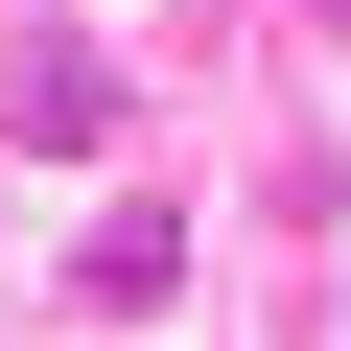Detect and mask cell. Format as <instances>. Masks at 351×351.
Segmentation results:
<instances>
[{
	"instance_id": "6da1fadb",
	"label": "cell",
	"mask_w": 351,
	"mask_h": 351,
	"mask_svg": "<svg viewBox=\"0 0 351 351\" xmlns=\"http://www.w3.org/2000/svg\"><path fill=\"white\" fill-rule=\"evenodd\" d=\"M164 281H188V211H94V234H71V304H94V328H141Z\"/></svg>"
},
{
	"instance_id": "7a4b0ae2",
	"label": "cell",
	"mask_w": 351,
	"mask_h": 351,
	"mask_svg": "<svg viewBox=\"0 0 351 351\" xmlns=\"http://www.w3.org/2000/svg\"><path fill=\"white\" fill-rule=\"evenodd\" d=\"M117 94H94V47H24V71H0V141H94Z\"/></svg>"
}]
</instances>
